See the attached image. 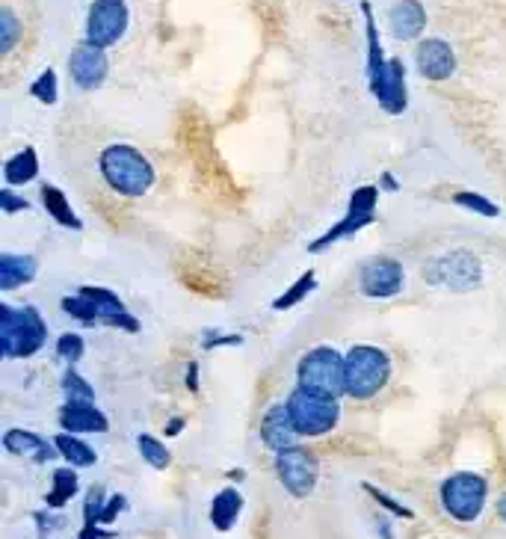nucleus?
<instances>
[{
	"instance_id": "nucleus-17",
	"label": "nucleus",
	"mask_w": 506,
	"mask_h": 539,
	"mask_svg": "<svg viewBox=\"0 0 506 539\" xmlns=\"http://www.w3.org/2000/svg\"><path fill=\"white\" fill-rule=\"evenodd\" d=\"M415 57H418V72L430 80H447L456 72V54L444 39H424Z\"/></svg>"
},
{
	"instance_id": "nucleus-16",
	"label": "nucleus",
	"mask_w": 506,
	"mask_h": 539,
	"mask_svg": "<svg viewBox=\"0 0 506 539\" xmlns=\"http://www.w3.org/2000/svg\"><path fill=\"white\" fill-rule=\"evenodd\" d=\"M261 439H264V445H267L270 451H276V454L296 445L299 433H296V427H293V421H290L288 403H273V406L267 409V415H264V421H261Z\"/></svg>"
},
{
	"instance_id": "nucleus-23",
	"label": "nucleus",
	"mask_w": 506,
	"mask_h": 539,
	"mask_svg": "<svg viewBox=\"0 0 506 539\" xmlns=\"http://www.w3.org/2000/svg\"><path fill=\"white\" fill-rule=\"evenodd\" d=\"M36 175H39V157H36L33 149L12 154V157L6 160V166H3L6 184H30Z\"/></svg>"
},
{
	"instance_id": "nucleus-34",
	"label": "nucleus",
	"mask_w": 506,
	"mask_h": 539,
	"mask_svg": "<svg viewBox=\"0 0 506 539\" xmlns=\"http://www.w3.org/2000/svg\"><path fill=\"white\" fill-rule=\"evenodd\" d=\"M30 202L27 199H18L12 190H0V211L3 214H15V211H27Z\"/></svg>"
},
{
	"instance_id": "nucleus-29",
	"label": "nucleus",
	"mask_w": 506,
	"mask_h": 539,
	"mask_svg": "<svg viewBox=\"0 0 506 539\" xmlns=\"http://www.w3.org/2000/svg\"><path fill=\"white\" fill-rule=\"evenodd\" d=\"M18 33H21L18 18L12 15V9H3V12H0V54H9V51L15 48Z\"/></svg>"
},
{
	"instance_id": "nucleus-11",
	"label": "nucleus",
	"mask_w": 506,
	"mask_h": 539,
	"mask_svg": "<svg viewBox=\"0 0 506 539\" xmlns=\"http://www.w3.org/2000/svg\"><path fill=\"white\" fill-rule=\"evenodd\" d=\"M276 474L293 498H308L317 486L320 465H317V457L311 451L293 445V448H285L276 454Z\"/></svg>"
},
{
	"instance_id": "nucleus-20",
	"label": "nucleus",
	"mask_w": 506,
	"mask_h": 539,
	"mask_svg": "<svg viewBox=\"0 0 506 539\" xmlns=\"http://www.w3.org/2000/svg\"><path fill=\"white\" fill-rule=\"evenodd\" d=\"M39 273V261L33 255H0V291H15L18 285L33 282Z\"/></svg>"
},
{
	"instance_id": "nucleus-31",
	"label": "nucleus",
	"mask_w": 506,
	"mask_h": 539,
	"mask_svg": "<svg viewBox=\"0 0 506 539\" xmlns=\"http://www.w3.org/2000/svg\"><path fill=\"white\" fill-rule=\"evenodd\" d=\"M63 388H66V394H69V400H95V391H92V385L86 383V380H83L77 371H69V374H66Z\"/></svg>"
},
{
	"instance_id": "nucleus-6",
	"label": "nucleus",
	"mask_w": 506,
	"mask_h": 539,
	"mask_svg": "<svg viewBox=\"0 0 506 539\" xmlns=\"http://www.w3.org/2000/svg\"><path fill=\"white\" fill-rule=\"evenodd\" d=\"M296 380L302 388L338 397L347 394V377H344V356L332 347H314L299 359Z\"/></svg>"
},
{
	"instance_id": "nucleus-35",
	"label": "nucleus",
	"mask_w": 506,
	"mask_h": 539,
	"mask_svg": "<svg viewBox=\"0 0 506 539\" xmlns=\"http://www.w3.org/2000/svg\"><path fill=\"white\" fill-rule=\"evenodd\" d=\"M122 510H125V495H113V498L107 501L104 513H101V525H113V519H116Z\"/></svg>"
},
{
	"instance_id": "nucleus-27",
	"label": "nucleus",
	"mask_w": 506,
	"mask_h": 539,
	"mask_svg": "<svg viewBox=\"0 0 506 539\" xmlns=\"http://www.w3.org/2000/svg\"><path fill=\"white\" fill-rule=\"evenodd\" d=\"M137 448H140V454H143V460L151 465V468H166L169 465V451H166V445L160 442V439H154V436H140L137 439Z\"/></svg>"
},
{
	"instance_id": "nucleus-28",
	"label": "nucleus",
	"mask_w": 506,
	"mask_h": 539,
	"mask_svg": "<svg viewBox=\"0 0 506 539\" xmlns=\"http://www.w3.org/2000/svg\"><path fill=\"white\" fill-rule=\"evenodd\" d=\"M453 202L474 211V214H480V217H501V208L495 202H489L486 196H480V193H456Z\"/></svg>"
},
{
	"instance_id": "nucleus-7",
	"label": "nucleus",
	"mask_w": 506,
	"mask_h": 539,
	"mask_svg": "<svg viewBox=\"0 0 506 539\" xmlns=\"http://www.w3.org/2000/svg\"><path fill=\"white\" fill-rule=\"evenodd\" d=\"M486 495H489V483L471 471L453 474L441 483V504L456 522L480 519V513L486 507Z\"/></svg>"
},
{
	"instance_id": "nucleus-26",
	"label": "nucleus",
	"mask_w": 506,
	"mask_h": 539,
	"mask_svg": "<svg viewBox=\"0 0 506 539\" xmlns=\"http://www.w3.org/2000/svg\"><path fill=\"white\" fill-rule=\"evenodd\" d=\"M314 288H317V276H314V270H308V273H302V276L290 285L282 297L273 300V308H276V311H288V308H293L296 303H302Z\"/></svg>"
},
{
	"instance_id": "nucleus-10",
	"label": "nucleus",
	"mask_w": 506,
	"mask_h": 539,
	"mask_svg": "<svg viewBox=\"0 0 506 539\" xmlns=\"http://www.w3.org/2000/svg\"><path fill=\"white\" fill-rule=\"evenodd\" d=\"M128 3L125 0H95L89 6V18H86V42L98 45V48H110L116 45L125 30H128Z\"/></svg>"
},
{
	"instance_id": "nucleus-39",
	"label": "nucleus",
	"mask_w": 506,
	"mask_h": 539,
	"mask_svg": "<svg viewBox=\"0 0 506 539\" xmlns=\"http://www.w3.org/2000/svg\"><path fill=\"white\" fill-rule=\"evenodd\" d=\"M196 374H199V368H196V365H193V368H190V374H187V385H190V388H193V391H196V388H199V385H196Z\"/></svg>"
},
{
	"instance_id": "nucleus-15",
	"label": "nucleus",
	"mask_w": 506,
	"mask_h": 539,
	"mask_svg": "<svg viewBox=\"0 0 506 539\" xmlns=\"http://www.w3.org/2000/svg\"><path fill=\"white\" fill-rule=\"evenodd\" d=\"M60 427L66 433H107L110 421L92 400H69L60 412Z\"/></svg>"
},
{
	"instance_id": "nucleus-14",
	"label": "nucleus",
	"mask_w": 506,
	"mask_h": 539,
	"mask_svg": "<svg viewBox=\"0 0 506 539\" xmlns=\"http://www.w3.org/2000/svg\"><path fill=\"white\" fill-rule=\"evenodd\" d=\"M107 54L104 48L92 45V42H83L77 45L69 57V72H72V80L80 86V89H98L107 77Z\"/></svg>"
},
{
	"instance_id": "nucleus-21",
	"label": "nucleus",
	"mask_w": 506,
	"mask_h": 539,
	"mask_svg": "<svg viewBox=\"0 0 506 539\" xmlns=\"http://www.w3.org/2000/svg\"><path fill=\"white\" fill-rule=\"evenodd\" d=\"M42 205H45V211L51 214V220H57L60 226H66V229H83V223L77 220V214L72 211V205H69V199H66V193H63L60 187L45 184V187H42Z\"/></svg>"
},
{
	"instance_id": "nucleus-25",
	"label": "nucleus",
	"mask_w": 506,
	"mask_h": 539,
	"mask_svg": "<svg viewBox=\"0 0 506 539\" xmlns=\"http://www.w3.org/2000/svg\"><path fill=\"white\" fill-rule=\"evenodd\" d=\"M74 495H77V474L72 468H57L54 471V489L45 495V504L48 507H63L69 504Z\"/></svg>"
},
{
	"instance_id": "nucleus-30",
	"label": "nucleus",
	"mask_w": 506,
	"mask_h": 539,
	"mask_svg": "<svg viewBox=\"0 0 506 539\" xmlns=\"http://www.w3.org/2000/svg\"><path fill=\"white\" fill-rule=\"evenodd\" d=\"M30 95L33 98H39L42 104H57V75L51 72V69H45L42 75L36 77V83L30 86Z\"/></svg>"
},
{
	"instance_id": "nucleus-40",
	"label": "nucleus",
	"mask_w": 506,
	"mask_h": 539,
	"mask_svg": "<svg viewBox=\"0 0 506 539\" xmlns=\"http://www.w3.org/2000/svg\"><path fill=\"white\" fill-rule=\"evenodd\" d=\"M498 516L506 522V492L501 495V501H498Z\"/></svg>"
},
{
	"instance_id": "nucleus-33",
	"label": "nucleus",
	"mask_w": 506,
	"mask_h": 539,
	"mask_svg": "<svg viewBox=\"0 0 506 539\" xmlns=\"http://www.w3.org/2000/svg\"><path fill=\"white\" fill-rule=\"evenodd\" d=\"M364 492H370V495L376 498V504H382V507H388V510H391L394 516H403V519H412V516H415V513H412L409 507H403V504H397V501H394L391 495H385L382 489H376V486H370V483L364 486Z\"/></svg>"
},
{
	"instance_id": "nucleus-4",
	"label": "nucleus",
	"mask_w": 506,
	"mask_h": 539,
	"mask_svg": "<svg viewBox=\"0 0 506 539\" xmlns=\"http://www.w3.org/2000/svg\"><path fill=\"white\" fill-rule=\"evenodd\" d=\"M344 377H347V394L356 400H367L385 388L391 377V362L379 347L359 344L344 356Z\"/></svg>"
},
{
	"instance_id": "nucleus-13",
	"label": "nucleus",
	"mask_w": 506,
	"mask_h": 539,
	"mask_svg": "<svg viewBox=\"0 0 506 539\" xmlns=\"http://www.w3.org/2000/svg\"><path fill=\"white\" fill-rule=\"evenodd\" d=\"M403 291V264L397 258H370L362 267V294L373 300H388Z\"/></svg>"
},
{
	"instance_id": "nucleus-5",
	"label": "nucleus",
	"mask_w": 506,
	"mask_h": 539,
	"mask_svg": "<svg viewBox=\"0 0 506 539\" xmlns=\"http://www.w3.org/2000/svg\"><path fill=\"white\" fill-rule=\"evenodd\" d=\"M288 412L299 436H323V433L335 430V424L341 418L338 397H329V394H320V391H311L302 385L288 397Z\"/></svg>"
},
{
	"instance_id": "nucleus-12",
	"label": "nucleus",
	"mask_w": 506,
	"mask_h": 539,
	"mask_svg": "<svg viewBox=\"0 0 506 539\" xmlns=\"http://www.w3.org/2000/svg\"><path fill=\"white\" fill-rule=\"evenodd\" d=\"M370 92L379 101V107L391 116L403 113L409 104V89H406V66L403 60H385L376 72L367 75Z\"/></svg>"
},
{
	"instance_id": "nucleus-22",
	"label": "nucleus",
	"mask_w": 506,
	"mask_h": 539,
	"mask_svg": "<svg viewBox=\"0 0 506 539\" xmlns=\"http://www.w3.org/2000/svg\"><path fill=\"white\" fill-rule=\"evenodd\" d=\"M240 510H243V495L237 489H222L217 498H214V504H211L214 528L217 531H231V525L237 522Z\"/></svg>"
},
{
	"instance_id": "nucleus-18",
	"label": "nucleus",
	"mask_w": 506,
	"mask_h": 539,
	"mask_svg": "<svg viewBox=\"0 0 506 539\" xmlns=\"http://www.w3.org/2000/svg\"><path fill=\"white\" fill-rule=\"evenodd\" d=\"M388 24L397 39H418L427 27V9L421 0H397L388 12Z\"/></svg>"
},
{
	"instance_id": "nucleus-1",
	"label": "nucleus",
	"mask_w": 506,
	"mask_h": 539,
	"mask_svg": "<svg viewBox=\"0 0 506 539\" xmlns=\"http://www.w3.org/2000/svg\"><path fill=\"white\" fill-rule=\"evenodd\" d=\"M101 175L119 196H145L154 184V166L134 146H107L101 152Z\"/></svg>"
},
{
	"instance_id": "nucleus-38",
	"label": "nucleus",
	"mask_w": 506,
	"mask_h": 539,
	"mask_svg": "<svg viewBox=\"0 0 506 539\" xmlns=\"http://www.w3.org/2000/svg\"><path fill=\"white\" fill-rule=\"evenodd\" d=\"M181 427H184V421H181V418H175V421L169 424V430H166V433H169V436H178V430H181Z\"/></svg>"
},
{
	"instance_id": "nucleus-3",
	"label": "nucleus",
	"mask_w": 506,
	"mask_h": 539,
	"mask_svg": "<svg viewBox=\"0 0 506 539\" xmlns=\"http://www.w3.org/2000/svg\"><path fill=\"white\" fill-rule=\"evenodd\" d=\"M48 338L45 320L33 306H0V353L6 359H27L42 350Z\"/></svg>"
},
{
	"instance_id": "nucleus-9",
	"label": "nucleus",
	"mask_w": 506,
	"mask_h": 539,
	"mask_svg": "<svg viewBox=\"0 0 506 539\" xmlns=\"http://www.w3.org/2000/svg\"><path fill=\"white\" fill-rule=\"evenodd\" d=\"M376 202H379V190H376V187H359V190L353 193V199H350V208H347L344 220H338L323 237H317L314 243H308V252H323V249H329L332 243H338V240H344V237H353V234L367 229V226L376 220Z\"/></svg>"
},
{
	"instance_id": "nucleus-36",
	"label": "nucleus",
	"mask_w": 506,
	"mask_h": 539,
	"mask_svg": "<svg viewBox=\"0 0 506 539\" xmlns=\"http://www.w3.org/2000/svg\"><path fill=\"white\" fill-rule=\"evenodd\" d=\"M113 534L110 531H101V525H83L80 531V539H110Z\"/></svg>"
},
{
	"instance_id": "nucleus-2",
	"label": "nucleus",
	"mask_w": 506,
	"mask_h": 539,
	"mask_svg": "<svg viewBox=\"0 0 506 539\" xmlns=\"http://www.w3.org/2000/svg\"><path fill=\"white\" fill-rule=\"evenodd\" d=\"M63 311L74 317V320H83V323H104V326H116V329H125V332H137L140 323L137 317L128 311V306L110 291V288H80L74 297L63 300Z\"/></svg>"
},
{
	"instance_id": "nucleus-32",
	"label": "nucleus",
	"mask_w": 506,
	"mask_h": 539,
	"mask_svg": "<svg viewBox=\"0 0 506 539\" xmlns=\"http://www.w3.org/2000/svg\"><path fill=\"white\" fill-rule=\"evenodd\" d=\"M57 356L66 359V362H80V356H83V338L74 335V332L60 335V341H57Z\"/></svg>"
},
{
	"instance_id": "nucleus-41",
	"label": "nucleus",
	"mask_w": 506,
	"mask_h": 539,
	"mask_svg": "<svg viewBox=\"0 0 506 539\" xmlns=\"http://www.w3.org/2000/svg\"><path fill=\"white\" fill-rule=\"evenodd\" d=\"M385 187H388V190H397V181H394L391 175H385Z\"/></svg>"
},
{
	"instance_id": "nucleus-19",
	"label": "nucleus",
	"mask_w": 506,
	"mask_h": 539,
	"mask_svg": "<svg viewBox=\"0 0 506 539\" xmlns=\"http://www.w3.org/2000/svg\"><path fill=\"white\" fill-rule=\"evenodd\" d=\"M3 448H6L12 457H30V460L36 462H48L60 454L57 445H48L45 439H39V436L30 433V430H9V433L3 436Z\"/></svg>"
},
{
	"instance_id": "nucleus-24",
	"label": "nucleus",
	"mask_w": 506,
	"mask_h": 539,
	"mask_svg": "<svg viewBox=\"0 0 506 539\" xmlns=\"http://www.w3.org/2000/svg\"><path fill=\"white\" fill-rule=\"evenodd\" d=\"M54 445H57V451H60V457L63 460H69L77 468H86V465H95V451L86 445V442H80L74 433H60L57 439H54Z\"/></svg>"
},
{
	"instance_id": "nucleus-8",
	"label": "nucleus",
	"mask_w": 506,
	"mask_h": 539,
	"mask_svg": "<svg viewBox=\"0 0 506 539\" xmlns=\"http://www.w3.org/2000/svg\"><path fill=\"white\" fill-rule=\"evenodd\" d=\"M424 279L438 288H450L456 294L474 291L483 282V267L480 258L468 249H453L441 258H435L433 264L424 270Z\"/></svg>"
},
{
	"instance_id": "nucleus-37",
	"label": "nucleus",
	"mask_w": 506,
	"mask_h": 539,
	"mask_svg": "<svg viewBox=\"0 0 506 539\" xmlns=\"http://www.w3.org/2000/svg\"><path fill=\"white\" fill-rule=\"evenodd\" d=\"M219 344H240V335H222L214 341H205V347H219Z\"/></svg>"
}]
</instances>
